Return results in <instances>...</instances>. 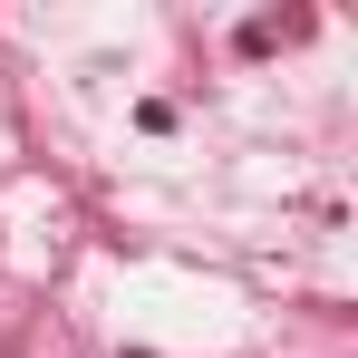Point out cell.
I'll return each instance as SVG.
<instances>
[{
	"label": "cell",
	"mask_w": 358,
	"mask_h": 358,
	"mask_svg": "<svg viewBox=\"0 0 358 358\" xmlns=\"http://www.w3.org/2000/svg\"><path fill=\"white\" fill-rule=\"evenodd\" d=\"M0 358H10V349H0Z\"/></svg>",
	"instance_id": "cell-1"
}]
</instances>
